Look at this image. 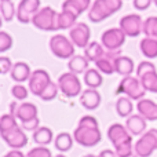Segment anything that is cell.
I'll list each match as a JSON object with an SVG mask.
<instances>
[{
    "mask_svg": "<svg viewBox=\"0 0 157 157\" xmlns=\"http://www.w3.org/2000/svg\"><path fill=\"white\" fill-rule=\"evenodd\" d=\"M55 157H66V156H63V155H57Z\"/></svg>",
    "mask_w": 157,
    "mask_h": 157,
    "instance_id": "f907efd6",
    "label": "cell"
},
{
    "mask_svg": "<svg viewBox=\"0 0 157 157\" xmlns=\"http://www.w3.org/2000/svg\"><path fill=\"white\" fill-rule=\"evenodd\" d=\"M13 66L14 65L11 63V59L8 57L0 58V72H2V75H6V73H8V72H11Z\"/></svg>",
    "mask_w": 157,
    "mask_h": 157,
    "instance_id": "7bdbcfd3",
    "label": "cell"
},
{
    "mask_svg": "<svg viewBox=\"0 0 157 157\" xmlns=\"http://www.w3.org/2000/svg\"><path fill=\"white\" fill-rule=\"evenodd\" d=\"M105 47L102 44H99L98 41H92L84 48V57L90 61V62H97L98 59L105 55Z\"/></svg>",
    "mask_w": 157,
    "mask_h": 157,
    "instance_id": "44dd1931",
    "label": "cell"
},
{
    "mask_svg": "<svg viewBox=\"0 0 157 157\" xmlns=\"http://www.w3.org/2000/svg\"><path fill=\"white\" fill-rule=\"evenodd\" d=\"M18 103L17 102H11L10 103V114H13V116H15V113H17V109H18Z\"/></svg>",
    "mask_w": 157,
    "mask_h": 157,
    "instance_id": "c3c4849f",
    "label": "cell"
},
{
    "mask_svg": "<svg viewBox=\"0 0 157 157\" xmlns=\"http://www.w3.org/2000/svg\"><path fill=\"white\" fill-rule=\"evenodd\" d=\"M144 33L146 37L157 39V17H149L144 22Z\"/></svg>",
    "mask_w": 157,
    "mask_h": 157,
    "instance_id": "836d02e7",
    "label": "cell"
},
{
    "mask_svg": "<svg viewBox=\"0 0 157 157\" xmlns=\"http://www.w3.org/2000/svg\"><path fill=\"white\" fill-rule=\"evenodd\" d=\"M99 157H117V155H116V152H113V150L105 149L99 153Z\"/></svg>",
    "mask_w": 157,
    "mask_h": 157,
    "instance_id": "bcb514c9",
    "label": "cell"
},
{
    "mask_svg": "<svg viewBox=\"0 0 157 157\" xmlns=\"http://www.w3.org/2000/svg\"><path fill=\"white\" fill-rule=\"evenodd\" d=\"M32 76L30 68L26 62H17L14 63L13 69H11V78L15 80L17 83H24V81L29 80Z\"/></svg>",
    "mask_w": 157,
    "mask_h": 157,
    "instance_id": "ffe728a7",
    "label": "cell"
},
{
    "mask_svg": "<svg viewBox=\"0 0 157 157\" xmlns=\"http://www.w3.org/2000/svg\"><path fill=\"white\" fill-rule=\"evenodd\" d=\"M58 90H59V86H58V83L55 84L54 81H51V83H50L48 86L44 88V91L41 92L40 98H41L43 101H52L55 97H57Z\"/></svg>",
    "mask_w": 157,
    "mask_h": 157,
    "instance_id": "e575fe53",
    "label": "cell"
},
{
    "mask_svg": "<svg viewBox=\"0 0 157 157\" xmlns=\"http://www.w3.org/2000/svg\"><path fill=\"white\" fill-rule=\"evenodd\" d=\"M51 83V77H50L48 72L44 69H37L32 73V76L29 78V90L33 95L40 97L41 92L44 91L48 84Z\"/></svg>",
    "mask_w": 157,
    "mask_h": 157,
    "instance_id": "8fae6325",
    "label": "cell"
},
{
    "mask_svg": "<svg viewBox=\"0 0 157 157\" xmlns=\"http://www.w3.org/2000/svg\"><path fill=\"white\" fill-rule=\"evenodd\" d=\"M155 150H157V130L152 128L136 141L134 152L138 157H150Z\"/></svg>",
    "mask_w": 157,
    "mask_h": 157,
    "instance_id": "5b68a950",
    "label": "cell"
},
{
    "mask_svg": "<svg viewBox=\"0 0 157 157\" xmlns=\"http://www.w3.org/2000/svg\"><path fill=\"white\" fill-rule=\"evenodd\" d=\"M57 19L58 13L51 7H43L35 14L32 18V24L40 30H58L57 28Z\"/></svg>",
    "mask_w": 157,
    "mask_h": 157,
    "instance_id": "7a4b0ae2",
    "label": "cell"
},
{
    "mask_svg": "<svg viewBox=\"0 0 157 157\" xmlns=\"http://www.w3.org/2000/svg\"><path fill=\"white\" fill-rule=\"evenodd\" d=\"M0 10H2L3 19L6 22L13 21V18L17 15V10L11 0H0Z\"/></svg>",
    "mask_w": 157,
    "mask_h": 157,
    "instance_id": "4dcf8cb0",
    "label": "cell"
},
{
    "mask_svg": "<svg viewBox=\"0 0 157 157\" xmlns=\"http://www.w3.org/2000/svg\"><path fill=\"white\" fill-rule=\"evenodd\" d=\"M80 103L88 110H94L101 105V94L95 88H87L81 92Z\"/></svg>",
    "mask_w": 157,
    "mask_h": 157,
    "instance_id": "2e32d148",
    "label": "cell"
},
{
    "mask_svg": "<svg viewBox=\"0 0 157 157\" xmlns=\"http://www.w3.org/2000/svg\"><path fill=\"white\" fill-rule=\"evenodd\" d=\"M78 125L80 127H88V128H99L98 125V121L94 116H83L78 121Z\"/></svg>",
    "mask_w": 157,
    "mask_h": 157,
    "instance_id": "60d3db41",
    "label": "cell"
},
{
    "mask_svg": "<svg viewBox=\"0 0 157 157\" xmlns=\"http://www.w3.org/2000/svg\"><path fill=\"white\" fill-rule=\"evenodd\" d=\"M40 10V0H21L17 8V18L21 24H29Z\"/></svg>",
    "mask_w": 157,
    "mask_h": 157,
    "instance_id": "30bf717a",
    "label": "cell"
},
{
    "mask_svg": "<svg viewBox=\"0 0 157 157\" xmlns=\"http://www.w3.org/2000/svg\"><path fill=\"white\" fill-rule=\"evenodd\" d=\"M26 157H52V155H51V150L47 149L46 146H37L30 149L28 152Z\"/></svg>",
    "mask_w": 157,
    "mask_h": 157,
    "instance_id": "ab89813d",
    "label": "cell"
},
{
    "mask_svg": "<svg viewBox=\"0 0 157 157\" xmlns=\"http://www.w3.org/2000/svg\"><path fill=\"white\" fill-rule=\"evenodd\" d=\"M142 54L149 59L157 58V39L156 37H145L144 40H141L139 44Z\"/></svg>",
    "mask_w": 157,
    "mask_h": 157,
    "instance_id": "484cf974",
    "label": "cell"
},
{
    "mask_svg": "<svg viewBox=\"0 0 157 157\" xmlns=\"http://www.w3.org/2000/svg\"><path fill=\"white\" fill-rule=\"evenodd\" d=\"M120 29L130 37H136L144 32V21L138 14H128L120 19Z\"/></svg>",
    "mask_w": 157,
    "mask_h": 157,
    "instance_id": "9c48e42d",
    "label": "cell"
},
{
    "mask_svg": "<svg viewBox=\"0 0 157 157\" xmlns=\"http://www.w3.org/2000/svg\"><path fill=\"white\" fill-rule=\"evenodd\" d=\"M139 80H141L142 86H144V88L146 90V91L157 94V72H152V73L145 75V76H142Z\"/></svg>",
    "mask_w": 157,
    "mask_h": 157,
    "instance_id": "1f68e13d",
    "label": "cell"
},
{
    "mask_svg": "<svg viewBox=\"0 0 157 157\" xmlns=\"http://www.w3.org/2000/svg\"><path fill=\"white\" fill-rule=\"evenodd\" d=\"M22 127H17L14 130L8 131V132L2 134V138L4 139V142L11 147V149H22L24 146H26L28 144V136L24 132Z\"/></svg>",
    "mask_w": 157,
    "mask_h": 157,
    "instance_id": "4fadbf2b",
    "label": "cell"
},
{
    "mask_svg": "<svg viewBox=\"0 0 157 157\" xmlns=\"http://www.w3.org/2000/svg\"><path fill=\"white\" fill-rule=\"evenodd\" d=\"M120 55H121V51H120V50H116V51H106L105 55L95 62V66H97V69L101 72V73L113 75L114 72H116L114 61H116V58H119Z\"/></svg>",
    "mask_w": 157,
    "mask_h": 157,
    "instance_id": "5bb4252c",
    "label": "cell"
},
{
    "mask_svg": "<svg viewBox=\"0 0 157 157\" xmlns=\"http://www.w3.org/2000/svg\"><path fill=\"white\" fill-rule=\"evenodd\" d=\"M73 136L68 132H61L55 136V141H54V145H55V149H58L59 152H68V150L72 149L73 146Z\"/></svg>",
    "mask_w": 157,
    "mask_h": 157,
    "instance_id": "83f0119b",
    "label": "cell"
},
{
    "mask_svg": "<svg viewBox=\"0 0 157 157\" xmlns=\"http://www.w3.org/2000/svg\"><path fill=\"white\" fill-rule=\"evenodd\" d=\"M71 40L75 46L80 47V48H86L88 46L90 37H91V30H90L88 25L84 22H77L69 32Z\"/></svg>",
    "mask_w": 157,
    "mask_h": 157,
    "instance_id": "7c38bea8",
    "label": "cell"
},
{
    "mask_svg": "<svg viewBox=\"0 0 157 157\" xmlns=\"http://www.w3.org/2000/svg\"><path fill=\"white\" fill-rule=\"evenodd\" d=\"M62 10L71 11V13H73L75 15H77V17H80V14L84 11L76 0H65V2L62 3Z\"/></svg>",
    "mask_w": 157,
    "mask_h": 157,
    "instance_id": "d590c367",
    "label": "cell"
},
{
    "mask_svg": "<svg viewBox=\"0 0 157 157\" xmlns=\"http://www.w3.org/2000/svg\"><path fill=\"white\" fill-rule=\"evenodd\" d=\"M117 92H123L132 101H139L145 97V92L146 90L144 88L139 77H134V76H125L123 77V80L120 81Z\"/></svg>",
    "mask_w": 157,
    "mask_h": 157,
    "instance_id": "3957f363",
    "label": "cell"
},
{
    "mask_svg": "<svg viewBox=\"0 0 157 157\" xmlns=\"http://www.w3.org/2000/svg\"><path fill=\"white\" fill-rule=\"evenodd\" d=\"M136 109H138L139 114L149 121H156L157 120V103H155L152 99H147V98L139 99Z\"/></svg>",
    "mask_w": 157,
    "mask_h": 157,
    "instance_id": "9a60e30c",
    "label": "cell"
},
{
    "mask_svg": "<svg viewBox=\"0 0 157 157\" xmlns=\"http://www.w3.org/2000/svg\"><path fill=\"white\" fill-rule=\"evenodd\" d=\"M18 127V123H17V117L13 114H3L2 119H0V132L4 134L8 131L14 130V128Z\"/></svg>",
    "mask_w": 157,
    "mask_h": 157,
    "instance_id": "d6a6232c",
    "label": "cell"
},
{
    "mask_svg": "<svg viewBox=\"0 0 157 157\" xmlns=\"http://www.w3.org/2000/svg\"><path fill=\"white\" fill-rule=\"evenodd\" d=\"M114 152H116L117 157H130L132 156V136L124 139L123 142L117 144L114 146Z\"/></svg>",
    "mask_w": 157,
    "mask_h": 157,
    "instance_id": "f546056e",
    "label": "cell"
},
{
    "mask_svg": "<svg viewBox=\"0 0 157 157\" xmlns=\"http://www.w3.org/2000/svg\"><path fill=\"white\" fill-rule=\"evenodd\" d=\"M58 86H59L61 92L68 98H75L81 92L80 80H78L77 75L72 73V72H66V73L61 75L58 78Z\"/></svg>",
    "mask_w": 157,
    "mask_h": 157,
    "instance_id": "52a82bcc",
    "label": "cell"
},
{
    "mask_svg": "<svg viewBox=\"0 0 157 157\" xmlns=\"http://www.w3.org/2000/svg\"><path fill=\"white\" fill-rule=\"evenodd\" d=\"M125 127L130 131L131 135H142L146 130V119L141 114H131L127 119Z\"/></svg>",
    "mask_w": 157,
    "mask_h": 157,
    "instance_id": "ac0fdd59",
    "label": "cell"
},
{
    "mask_svg": "<svg viewBox=\"0 0 157 157\" xmlns=\"http://www.w3.org/2000/svg\"><path fill=\"white\" fill-rule=\"evenodd\" d=\"M13 47V37L7 32H0V52H6Z\"/></svg>",
    "mask_w": 157,
    "mask_h": 157,
    "instance_id": "f35d334b",
    "label": "cell"
},
{
    "mask_svg": "<svg viewBox=\"0 0 157 157\" xmlns=\"http://www.w3.org/2000/svg\"><path fill=\"white\" fill-rule=\"evenodd\" d=\"M4 157H26L24 155V153L21 152V150H18V149H14V150H11V152H8L7 155H6Z\"/></svg>",
    "mask_w": 157,
    "mask_h": 157,
    "instance_id": "f6af8a7d",
    "label": "cell"
},
{
    "mask_svg": "<svg viewBox=\"0 0 157 157\" xmlns=\"http://www.w3.org/2000/svg\"><path fill=\"white\" fill-rule=\"evenodd\" d=\"M114 66H116V73L121 75V76H131L134 72V61L130 57L125 55H120L114 61Z\"/></svg>",
    "mask_w": 157,
    "mask_h": 157,
    "instance_id": "7402d4cb",
    "label": "cell"
},
{
    "mask_svg": "<svg viewBox=\"0 0 157 157\" xmlns=\"http://www.w3.org/2000/svg\"><path fill=\"white\" fill-rule=\"evenodd\" d=\"M130 157H138V156H136V155H132V156H130Z\"/></svg>",
    "mask_w": 157,
    "mask_h": 157,
    "instance_id": "816d5d0a",
    "label": "cell"
},
{
    "mask_svg": "<svg viewBox=\"0 0 157 157\" xmlns=\"http://www.w3.org/2000/svg\"><path fill=\"white\" fill-rule=\"evenodd\" d=\"M83 157H99V156H95V155H86V156H83Z\"/></svg>",
    "mask_w": 157,
    "mask_h": 157,
    "instance_id": "681fc988",
    "label": "cell"
},
{
    "mask_svg": "<svg viewBox=\"0 0 157 157\" xmlns=\"http://www.w3.org/2000/svg\"><path fill=\"white\" fill-rule=\"evenodd\" d=\"M11 95L17 101H24L28 98V88L24 87L22 84H15V86L11 87Z\"/></svg>",
    "mask_w": 157,
    "mask_h": 157,
    "instance_id": "8d00e7d4",
    "label": "cell"
},
{
    "mask_svg": "<svg viewBox=\"0 0 157 157\" xmlns=\"http://www.w3.org/2000/svg\"><path fill=\"white\" fill-rule=\"evenodd\" d=\"M84 83L88 88H95L102 86L103 83V77L98 69H88V71L84 73Z\"/></svg>",
    "mask_w": 157,
    "mask_h": 157,
    "instance_id": "4316f807",
    "label": "cell"
},
{
    "mask_svg": "<svg viewBox=\"0 0 157 157\" xmlns=\"http://www.w3.org/2000/svg\"><path fill=\"white\" fill-rule=\"evenodd\" d=\"M21 127L24 128L25 131H32V132H35V131L40 127V120H39L37 117L32 119V120H28V121L21 123Z\"/></svg>",
    "mask_w": 157,
    "mask_h": 157,
    "instance_id": "b9f144b4",
    "label": "cell"
},
{
    "mask_svg": "<svg viewBox=\"0 0 157 157\" xmlns=\"http://www.w3.org/2000/svg\"><path fill=\"white\" fill-rule=\"evenodd\" d=\"M15 117L21 123L36 119V117H37V106H36L35 103H30V102L21 103V105L18 106V109H17Z\"/></svg>",
    "mask_w": 157,
    "mask_h": 157,
    "instance_id": "d6986e66",
    "label": "cell"
},
{
    "mask_svg": "<svg viewBox=\"0 0 157 157\" xmlns=\"http://www.w3.org/2000/svg\"><path fill=\"white\" fill-rule=\"evenodd\" d=\"M132 99L128 97H121L116 102V112L120 117H130L132 114Z\"/></svg>",
    "mask_w": 157,
    "mask_h": 157,
    "instance_id": "f1b7e54d",
    "label": "cell"
},
{
    "mask_svg": "<svg viewBox=\"0 0 157 157\" xmlns=\"http://www.w3.org/2000/svg\"><path fill=\"white\" fill-rule=\"evenodd\" d=\"M76 2H77L80 6H81V8H83L84 11H86V10H88V7H90V3H91V0H76Z\"/></svg>",
    "mask_w": 157,
    "mask_h": 157,
    "instance_id": "7dc6e473",
    "label": "cell"
},
{
    "mask_svg": "<svg viewBox=\"0 0 157 157\" xmlns=\"http://www.w3.org/2000/svg\"><path fill=\"white\" fill-rule=\"evenodd\" d=\"M73 138L81 146L92 147L101 142L102 134H101L99 128H88V127H80V125H77V128L73 132Z\"/></svg>",
    "mask_w": 157,
    "mask_h": 157,
    "instance_id": "8992f818",
    "label": "cell"
},
{
    "mask_svg": "<svg viewBox=\"0 0 157 157\" xmlns=\"http://www.w3.org/2000/svg\"><path fill=\"white\" fill-rule=\"evenodd\" d=\"M78 18L77 15H75L71 11H61L58 13V19H57V28L58 30L61 29H72L75 25L77 24L76 19Z\"/></svg>",
    "mask_w": 157,
    "mask_h": 157,
    "instance_id": "cb8c5ba5",
    "label": "cell"
},
{
    "mask_svg": "<svg viewBox=\"0 0 157 157\" xmlns=\"http://www.w3.org/2000/svg\"><path fill=\"white\" fill-rule=\"evenodd\" d=\"M152 72H156V66L149 61H142L138 65V69H136V75H138L139 78L147 73H152Z\"/></svg>",
    "mask_w": 157,
    "mask_h": 157,
    "instance_id": "74e56055",
    "label": "cell"
},
{
    "mask_svg": "<svg viewBox=\"0 0 157 157\" xmlns=\"http://www.w3.org/2000/svg\"><path fill=\"white\" fill-rule=\"evenodd\" d=\"M88 63H90V61L84 55H75V57L71 58L68 66L72 73L80 75V73H86L88 71Z\"/></svg>",
    "mask_w": 157,
    "mask_h": 157,
    "instance_id": "603a6c76",
    "label": "cell"
},
{
    "mask_svg": "<svg viewBox=\"0 0 157 157\" xmlns=\"http://www.w3.org/2000/svg\"><path fill=\"white\" fill-rule=\"evenodd\" d=\"M125 37L127 35L120 28H112L102 33L101 43L108 51H116L121 48V46L125 43Z\"/></svg>",
    "mask_w": 157,
    "mask_h": 157,
    "instance_id": "ba28073f",
    "label": "cell"
},
{
    "mask_svg": "<svg viewBox=\"0 0 157 157\" xmlns=\"http://www.w3.org/2000/svg\"><path fill=\"white\" fill-rule=\"evenodd\" d=\"M153 0H134V7L139 11H144V10H147L150 7Z\"/></svg>",
    "mask_w": 157,
    "mask_h": 157,
    "instance_id": "ee69618b",
    "label": "cell"
},
{
    "mask_svg": "<svg viewBox=\"0 0 157 157\" xmlns=\"http://www.w3.org/2000/svg\"><path fill=\"white\" fill-rule=\"evenodd\" d=\"M75 44L72 43L71 39H68L63 35H55L50 39V48L55 57L61 59L75 57Z\"/></svg>",
    "mask_w": 157,
    "mask_h": 157,
    "instance_id": "277c9868",
    "label": "cell"
},
{
    "mask_svg": "<svg viewBox=\"0 0 157 157\" xmlns=\"http://www.w3.org/2000/svg\"><path fill=\"white\" fill-rule=\"evenodd\" d=\"M130 136H131V134H130V131L127 130V127L119 124V123L112 124L108 130V138H109V141L113 144V146H116L117 144L123 142L124 139L130 138Z\"/></svg>",
    "mask_w": 157,
    "mask_h": 157,
    "instance_id": "e0dca14e",
    "label": "cell"
},
{
    "mask_svg": "<svg viewBox=\"0 0 157 157\" xmlns=\"http://www.w3.org/2000/svg\"><path fill=\"white\" fill-rule=\"evenodd\" d=\"M153 2H155V4H156V6H157V0H153Z\"/></svg>",
    "mask_w": 157,
    "mask_h": 157,
    "instance_id": "f5cc1de1",
    "label": "cell"
},
{
    "mask_svg": "<svg viewBox=\"0 0 157 157\" xmlns=\"http://www.w3.org/2000/svg\"><path fill=\"white\" fill-rule=\"evenodd\" d=\"M123 7V0H95L88 11L91 22H102Z\"/></svg>",
    "mask_w": 157,
    "mask_h": 157,
    "instance_id": "6da1fadb",
    "label": "cell"
},
{
    "mask_svg": "<svg viewBox=\"0 0 157 157\" xmlns=\"http://www.w3.org/2000/svg\"><path fill=\"white\" fill-rule=\"evenodd\" d=\"M52 138H54V134H52L51 128L48 127H39L33 132V141L39 146H47L48 144L52 142Z\"/></svg>",
    "mask_w": 157,
    "mask_h": 157,
    "instance_id": "d4e9b609",
    "label": "cell"
}]
</instances>
